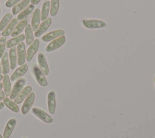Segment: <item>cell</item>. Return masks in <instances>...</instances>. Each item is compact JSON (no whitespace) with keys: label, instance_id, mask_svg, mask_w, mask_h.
<instances>
[{"label":"cell","instance_id":"74e56055","mask_svg":"<svg viewBox=\"0 0 155 138\" xmlns=\"http://www.w3.org/2000/svg\"><path fill=\"white\" fill-rule=\"evenodd\" d=\"M0 138H2V135L0 134Z\"/></svg>","mask_w":155,"mask_h":138},{"label":"cell","instance_id":"cb8c5ba5","mask_svg":"<svg viewBox=\"0 0 155 138\" xmlns=\"http://www.w3.org/2000/svg\"><path fill=\"white\" fill-rule=\"evenodd\" d=\"M25 38L26 40V44L27 45H31L33 42V30L31 29V25L28 24L25 28Z\"/></svg>","mask_w":155,"mask_h":138},{"label":"cell","instance_id":"44dd1931","mask_svg":"<svg viewBox=\"0 0 155 138\" xmlns=\"http://www.w3.org/2000/svg\"><path fill=\"white\" fill-rule=\"evenodd\" d=\"M18 22V19L16 18H14L12 19L11 20V21L10 22V23L8 24V25H7V27L5 28V29L2 31V35L3 36H8L10 33H12V31H13L15 26L16 25V24Z\"/></svg>","mask_w":155,"mask_h":138},{"label":"cell","instance_id":"ffe728a7","mask_svg":"<svg viewBox=\"0 0 155 138\" xmlns=\"http://www.w3.org/2000/svg\"><path fill=\"white\" fill-rule=\"evenodd\" d=\"M1 67L2 71L4 74H7L9 72L10 65L8 60V55L7 51H5L1 58Z\"/></svg>","mask_w":155,"mask_h":138},{"label":"cell","instance_id":"8992f818","mask_svg":"<svg viewBox=\"0 0 155 138\" xmlns=\"http://www.w3.org/2000/svg\"><path fill=\"white\" fill-rule=\"evenodd\" d=\"M35 99V94L34 93H30L28 94V96L25 98L21 108V112L22 114L25 115L28 112L29 110L30 109L33 104L34 103Z\"/></svg>","mask_w":155,"mask_h":138},{"label":"cell","instance_id":"e575fe53","mask_svg":"<svg viewBox=\"0 0 155 138\" xmlns=\"http://www.w3.org/2000/svg\"><path fill=\"white\" fill-rule=\"evenodd\" d=\"M2 88H3V85H2V83H1V82H0V91L2 90Z\"/></svg>","mask_w":155,"mask_h":138},{"label":"cell","instance_id":"4fadbf2b","mask_svg":"<svg viewBox=\"0 0 155 138\" xmlns=\"http://www.w3.org/2000/svg\"><path fill=\"white\" fill-rule=\"evenodd\" d=\"M31 90L32 88L31 86L25 87L24 89L21 90V91L19 93L17 97L14 99V102L16 104H21L28 96V94L31 93Z\"/></svg>","mask_w":155,"mask_h":138},{"label":"cell","instance_id":"e0dca14e","mask_svg":"<svg viewBox=\"0 0 155 138\" xmlns=\"http://www.w3.org/2000/svg\"><path fill=\"white\" fill-rule=\"evenodd\" d=\"M25 39V35L24 34H19L17 36L13 37L9 40H8L5 43V47L7 48H12L15 47L16 45H18L19 43L22 42V41H24Z\"/></svg>","mask_w":155,"mask_h":138},{"label":"cell","instance_id":"2e32d148","mask_svg":"<svg viewBox=\"0 0 155 138\" xmlns=\"http://www.w3.org/2000/svg\"><path fill=\"white\" fill-rule=\"evenodd\" d=\"M28 70V66L26 64H24V65H21L19 68H18L10 76V80L12 81H14L16 80L17 79L19 78L22 76H23Z\"/></svg>","mask_w":155,"mask_h":138},{"label":"cell","instance_id":"6da1fadb","mask_svg":"<svg viewBox=\"0 0 155 138\" xmlns=\"http://www.w3.org/2000/svg\"><path fill=\"white\" fill-rule=\"evenodd\" d=\"M83 25L88 29H94V28H103L106 26V22L99 20V19H83L82 20Z\"/></svg>","mask_w":155,"mask_h":138},{"label":"cell","instance_id":"4dcf8cb0","mask_svg":"<svg viewBox=\"0 0 155 138\" xmlns=\"http://www.w3.org/2000/svg\"><path fill=\"white\" fill-rule=\"evenodd\" d=\"M20 1L22 0H8L5 2V6L7 7H12L13 6H15L16 4H17Z\"/></svg>","mask_w":155,"mask_h":138},{"label":"cell","instance_id":"ac0fdd59","mask_svg":"<svg viewBox=\"0 0 155 138\" xmlns=\"http://www.w3.org/2000/svg\"><path fill=\"white\" fill-rule=\"evenodd\" d=\"M8 58L10 60V67L11 70H14L16 66L17 62V52L16 48L13 47L10 48L8 53Z\"/></svg>","mask_w":155,"mask_h":138},{"label":"cell","instance_id":"9a60e30c","mask_svg":"<svg viewBox=\"0 0 155 138\" xmlns=\"http://www.w3.org/2000/svg\"><path fill=\"white\" fill-rule=\"evenodd\" d=\"M41 20V12L39 8H36L34 11V13L31 18V27L33 31H36L39 27Z\"/></svg>","mask_w":155,"mask_h":138},{"label":"cell","instance_id":"836d02e7","mask_svg":"<svg viewBox=\"0 0 155 138\" xmlns=\"http://www.w3.org/2000/svg\"><path fill=\"white\" fill-rule=\"evenodd\" d=\"M4 102H0V110H1V109H2V108H4Z\"/></svg>","mask_w":155,"mask_h":138},{"label":"cell","instance_id":"1f68e13d","mask_svg":"<svg viewBox=\"0 0 155 138\" xmlns=\"http://www.w3.org/2000/svg\"><path fill=\"white\" fill-rule=\"evenodd\" d=\"M4 95H5L4 92L1 90V91H0V102H1V100H3V99H4Z\"/></svg>","mask_w":155,"mask_h":138},{"label":"cell","instance_id":"f1b7e54d","mask_svg":"<svg viewBox=\"0 0 155 138\" xmlns=\"http://www.w3.org/2000/svg\"><path fill=\"white\" fill-rule=\"evenodd\" d=\"M59 0H51L50 2V15L52 16H54L59 9Z\"/></svg>","mask_w":155,"mask_h":138},{"label":"cell","instance_id":"ab89813d","mask_svg":"<svg viewBox=\"0 0 155 138\" xmlns=\"http://www.w3.org/2000/svg\"><path fill=\"white\" fill-rule=\"evenodd\" d=\"M154 81H155V77H154Z\"/></svg>","mask_w":155,"mask_h":138},{"label":"cell","instance_id":"60d3db41","mask_svg":"<svg viewBox=\"0 0 155 138\" xmlns=\"http://www.w3.org/2000/svg\"><path fill=\"white\" fill-rule=\"evenodd\" d=\"M0 36H1V33H0Z\"/></svg>","mask_w":155,"mask_h":138},{"label":"cell","instance_id":"d4e9b609","mask_svg":"<svg viewBox=\"0 0 155 138\" xmlns=\"http://www.w3.org/2000/svg\"><path fill=\"white\" fill-rule=\"evenodd\" d=\"M50 8V1L49 0L45 1L42 6L41 13V20L42 21L46 19L48 17Z\"/></svg>","mask_w":155,"mask_h":138},{"label":"cell","instance_id":"603a6c76","mask_svg":"<svg viewBox=\"0 0 155 138\" xmlns=\"http://www.w3.org/2000/svg\"><path fill=\"white\" fill-rule=\"evenodd\" d=\"M30 1L31 0H22L21 2H19V3L16 4L15 6H13L12 10V13L14 15L18 14L20 11L25 8L27 6H28Z\"/></svg>","mask_w":155,"mask_h":138},{"label":"cell","instance_id":"277c9868","mask_svg":"<svg viewBox=\"0 0 155 138\" xmlns=\"http://www.w3.org/2000/svg\"><path fill=\"white\" fill-rule=\"evenodd\" d=\"M16 52L18 64L19 65L21 66L25 64V61L26 59L25 47L24 42H21L18 45L16 48Z\"/></svg>","mask_w":155,"mask_h":138},{"label":"cell","instance_id":"7bdbcfd3","mask_svg":"<svg viewBox=\"0 0 155 138\" xmlns=\"http://www.w3.org/2000/svg\"><path fill=\"white\" fill-rule=\"evenodd\" d=\"M45 1H47V0H45Z\"/></svg>","mask_w":155,"mask_h":138},{"label":"cell","instance_id":"f546056e","mask_svg":"<svg viewBox=\"0 0 155 138\" xmlns=\"http://www.w3.org/2000/svg\"><path fill=\"white\" fill-rule=\"evenodd\" d=\"M6 43V38L5 36H2L0 38V58H2L4 53L5 52Z\"/></svg>","mask_w":155,"mask_h":138},{"label":"cell","instance_id":"30bf717a","mask_svg":"<svg viewBox=\"0 0 155 138\" xmlns=\"http://www.w3.org/2000/svg\"><path fill=\"white\" fill-rule=\"evenodd\" d=\"M38 61L39 66V68L44 75H47L49 73V68L47 62V60L45 55L41 53L38 56Z\"/></svg>","mask_w":155,"mask_h":138},{"label":"cell","instance_id":"9c48e42d","mask_svg":"<svg viewBox=\"0 0 155 138\" xmlns=\"http://www.w3.org/2000/svg\"><path fill=\"white\" fill-rule=\"evenodd\" d=\"M47 105L49 113L54 114L56 109V93L54 91H51L48 94Z\"/></svg>","mask_w":155,"mask_h":138},{"label":"cell","instance_id":"d6986e66","mask_svg":"<svg viewBox=\"0 0 155 138\" xmlns=\"http://www.w3.org/2000/svg\"><path fill=\"white\" fill-rule=\"evenodd\" d=\"M28 24V21L27 19H22L21 20L19 23L16 24L15 26L13 31L11 33V36L12 37L17 36L19 34V33H21V31L23 30V29L26 27V25Z\"/></svg>","mask_w":155,"mask_h":138},{"label":"cell","instance_id":"b9f144b4","mask_svg":"<svg viewBox=\"0 0 155 138\" xmlns=\"http://www.w3.org/2000/svg\"><path fill=\"white\" fill-rule=\"evenodd\" d=\"M23 138H26V137H23Z\"/></svg>","mask_w":155,"mask_h":138},{"label":"cell","instance_id":"d590c367","mask_svg":"<svg viewBox=\"0 0 155 138\" xmlns=\"http://www.w3.org/2000/svg\"><path fill=\"white\" fill-rule=\"evenodd\" d=\"M1 73H2V67H1V64H0V74H1Z\"/></svg>","mask_w":155,"mask_h":138},{"label":"cell","instance_id":"f35d334b","mask_svg":"<svg viewBox=\"0 0 155 138\" xmlns=\"http://www.w3.org/2000/svg\"><path fill=\"white\" fill-rule=\"evenodd\" d=\"M0 14H1V7H0Z\"/></svg>","mask_w":155,"mask_h":138},{"label":"cell","instance_id":"d6a6232c","mask_svg":"<svg viewBox=\"0 0 155 138\" xmlns=\"http://www.w3.org/2000/svg\"><path fill=\"white\" fill-rule=\"evenodd\" d=\"M41 0H31L30 2L31 3V4L33 5H36L37 4H38L40 2Z\"/></svg>","mask_w":155,"mask_h":138},{"label":"cell","instance_id":"5bb4252c","mask_svg":"<svg viewBox=\"0 0 155 138\" xmlns=\"http://www.w3.org/2000/svg\"><path fill=\"white\" fill-rule=\"evenodd\" d=\"M16 124V120L15 119H10L6 124L5 129L3 133V137L4 138H9L11 136L15 126Z\"/></svg>","mask_w":155,"mask_h":138},{"label":"cell","instance_id":"3957f363","mask_svg":"<svg viewBox=\"0 0 155 138\" xmlns=\"http://www.w3.org/2000/svg\"><path fill=\"white\" fill-rule=\"evenodd\" d=\"M25 83H26V79L24 78L19 79L15 83L12 90L11 91V93L10 94V99L11 100H14L17 97V96L22 90Z\"/></svg>","mask_w":155,"mask_h":138},{"label":"cell","instance_id":"5b68a950","mask_svg":"<svg viewBox=\"0 0 155 138\" xmlns=\"http://www.w3.org/2000/svg\"><path fill=\"white\" fill-rule=\"evenodd\" d=\"M31 111L33 114H34L35 116H36L38 118H39L43 122L47 123H50L53 122V118L48 114L46 112L43 111L42 110L38 108H33L31 110Z\"/></svg>","mask_w":155,"mask_h":138},{"label":"cell","instance_id":"7a4b0ae2","mask_svg":"<svg viewBox=\"0 0 155 138\" xmlns=\"http://www.w3.org/2000/svg\"><path fill=\"white\" fill-rule=\"evenodd\" d=\"M66 38L64 35H62L51 41L45 47V51L47 52L53 51L57 48L61 47L65 42Z\"/></svg>","mask_w":155,"mask_h":138},{"label":"cell","instance_id":"4316f807","mask_svg":"<svg viewBox=\"0 0 155 138\" xmlns=\"http://www.w3.org/2000/svg\"><path fill=\"white\" fill-rule=\"evenodd\" d=\"M34 5L31 4L29 6H28L27 8H25L24 10H23L18 15L17 17V19L18 20H22L24 19L25 17H27L29 14H30L33 10H34Z\"/></svg>","mask_w":155,"mask_h":138},{"label":"cell","instance_id":"7402d4cb","mask_svg":"<svg viewBox=\"0 0 155 138\" xmlns=\"http://www.w3.org/2000/svg\"><path fill=\"white\" fill-rule=\"evenodd\" d=\"M2 85L5 96L8 97L11 93V83L7 74H4L2 77Z\"/></svg>","mask_w":155,"mask_h":138},{"label":"cell","instance_id":"52a82bcc","mask_svg":"<svg viewBox=\"0 0 155 138\" xmlns=\"http://www.w3.org/2000/svg\"><path fill=\"white\" fill-rule=\"evenodd\" d=\"M39 45V41L38 39L34 40L32 44L28 47L26 52V60L29 62L31 60L34 54L36 53Z\"/></svg>","mask_w":155,"mask_h":138},{"label":"cell","instance_id":"7c38bea8","mask_svg":"<svg viewBox=\"0 0 155 138\" xmlns=\"http://www.w3.org/2000/svg\"><path fill=\"white\" fill-rule=\"evenodd\" d=\"M51 24V19L50 18H48L44 21H42V23L39 25L38 28L36 30V31L35 33V36L36 37H39L41 36L42 33H44L47 28L50 27V25Z\"/></svg>","mask_w":155,"mask_h":138},{"label":"cell","instance_id":"8d00e7d4","mask_svg":"<svg viewBox=\"0 0 155 138\" xmlns=\"http://www.w3.org/2000/svg\"><path fill=\"white\" fill-rule=\"evenodd\" d=\"M2 77H3V76H2V75H1V74H0V81L2 79Z\"/></svg>","mask_w":155,"mask_h":138},{"label":"cell","instance_id":"ba28073f","mask_svg":"<svg viewBox=\"0 0 155 138\" xmlns=\"http://www.w3.org/2000/svg\"><path fill=\"white\" fill-rule=\"evenodd\" d=\"M64 33L65 31L63 30H54L44 35L42 37V40L44 42H49L64 35Z\"/></svg>","mask_w":155,"mask_h":138},{"label":"cell","instance_id":"484cf974","mask_svg":"<svg viewBox=\"0 0 155 138\" xmlns=\"http://www.w3.org/2000/svg\"><path fill=\"white\" fill-rule=\"evenodd\" d=\"M3 102L4 104V105H6V107L9 108L10 110H12V111L15 112V113H18L19 110V107L17 105V104L13 101L12 100H11L10 98H8V97H5L3 99Z\"/></svg>","mask_w":155,"mask_h":138},{"label":"cell","instance_id":"83f0119b","mask_svg":"<svg viewBox=\"0 0 155 138\" xmlns=\"http://www.w3.org/2000/svg\"><path fill=\"white\" fill-rule=\"evenodd\" d=\"M12 18V14L10 13H6L0 21V31L4 30L5 27L7 25L8 22Z\"/></svg>","mask_w":155,"mask_h":138},{"label":"cell","instance_id":"8fae6325","mask_svg":"<svg viewBox=\"0 0 155 138\" xmlns=\"http://www.w3.org/2000/svg\"><path fill=\"white\" fill-rule=\"evenodd\" d=\"M33 71L38 83L41 86H47L48 85V82L41 69L37 66H35L33 68Z\"/></svg>","mask_w":155,"mask_h":138}]
</instances>
